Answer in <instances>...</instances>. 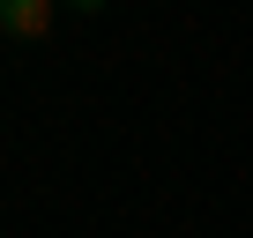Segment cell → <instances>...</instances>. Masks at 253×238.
<instances>
[{
	"label": "cell",
	"instance_id": "cell-1",
	"mask_svg": "<svg viewBox=\"0 0 253 238\" xmlns=\"http://www.w3.org/2000/svg\"><path fill=\"white\" fill-rule=\"evenodd\" d=\"M52 0H0V30H8V38H45L52 30Z\"/></svg>",
	"mask_w": 253,
	"mask_h": 238
}]
</instances>
